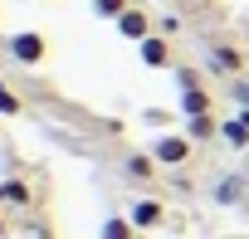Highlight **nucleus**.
<instances>
[{"instance_id": "obj_1", "label": "nucleus", "mask_w": 249, "mask_h": 239, "mask_svg": "<svg viewBox=\"0 0 249 239\" xmlns=\"http://www.w3.org/2000/svg\"><path fill=\"white\" fill-rule=\"evenodd\" d=\"M152 156L161 161V171H181V166L196 156V142H191L186 132H161V137L152 142Z\"/></svg>"}, {"instance_id": "obj_2", "label": "nucleus", "mask_w": 249, "mask_h": 239, "mask_svg": "<svg viewBox=\"0 0 249 239\" xmlns=\"http://www.w3.org/2000/svg\"><path fill=\"white\" fill-rule=\"evenodd\" d=\"M10 59L15 64H25V68H39L44 64V54H49V44H44V34L39 30H20V34H10Z\"/></svg>"}, {"instance_id": "obj_3", "label": "nucleus", "mask_w": 249, "mask_h": 239, "mask_svg": "<svg viewBox=\"0 0 249 239\" xmlns=\"http://www.w3.org/2000/svg\"><path fill=\"white\" fill-rule=\"evenodd\" d=\"M205 68H210L215 78H230V83H234V78L244 73V54H239L234 44H225V39H215V44L205 49Z\"/></svg>"}, {"instance_id": "obj_4", "label": "nucleus", "mask_w": 249, "mask_h": 239, "mask_svg": "<svg viewBox=\"0 0 249 239\" xmlns=\"http://www.w3.org/2000/svg\"><path fill=\"white\" fill-rule=\"evenodd\" d=\"M157 171H161V161L152 156V147H147V152H127V156H122V176H127L132 186H152Z\"/></svg>"}, {"instance_id": "obj_5", "label": "nucleus", "mask_w": 249, "mask_h": 239, "mask_svg": "<svg viewBox=\"0 0 249 239\" xmlns=\"http://www.w3.org/2000/svg\"><path fill=\"white\" fill-rule=\"evenodd\" d=\"M127 220L137 224V234H142V229H157V224H166V205H161L157 195H137L132 210H127Z\"/></svg>"}, {"instance_id": "obj_6", "label": "nucleus", "mask_w": 249, "mask_h": 239, "mask_svg": "<svg viewBox=\"0 0 249 239\" xmlns=\"http://www.w3.org/2000/svg\"><path fill=\"white\" fill-rule=\"evenodd\" d=\"M117 34H122V39H132V44H142L147 34H157V25H152V15H147V10H137V5H132L127 15L117 20Z\"/></svg>"}, {"instance_id": "obj_7", "label": "nucleus", "mask_w": 249, "mask_h": 239, "mask_svg": "<svg viewBox=\"0 0 249 239\" xmlns=\"http://www.w3.org/2000/svg\"><path fill=\"white\" fill-rule=\"evenodd\" d=\"M137 54H142L147 68H166V64H171V44H166V34H147V39L137 44Z\"/></svg>"}, {"instance_id": "obj_8", "label": "nucleus", "mask_w": 249, "mask_h": 239, "mask_svg": "<svg viewBox=\"0 0 249 239\" xmlns=\"http://www.w3.org/2000/svg\"><path fill=\"white\" fill-rule=\"evenodd\" d=\"M215 112V98L205 88H181V117H205Z\"/></svg>"}, {"instance_id": "obj_9", "label": "nucleus", "mask_w": 249, "mask_h": 239, "mask_svg": "<svg viewBox=\"0 0 249 239\" xmlns=\"http://www.w3.org/2000/svg\"><path fill=\"white\" fill-rule=\"evenodd\" d=\"M191 142H210V137H220V117L215 112H205V117H186V127H181Z\"/></svg>"}, {"instance_id": "obj_10", "label": "nucleus", "mask_w": 249, "mask_h": 239, "mask_svg": "<svg viewBox=\"0 0 249 239\" xmlns=\"http://www.w3.org/2000/svg\"><path fill=\"white\" fill-rule=\"evenodd\" d=\"M220 137L234 147V152H249V127L239 122V117H230V122H220Z\"/></svg>"}, {"instance_id": "obj_11", "label": "nucleus", "mask_w": 249, "mask_h": 239, "mask_svg": "<svg viewBox=\"0 0 249 239\" xmlns=\"http://www.w3.org/2000/svg\"><path fill=\"white\" fill-rule=\"evenodd\" d=\"M103 239H137V224L127 215H112V220H103Z\"/></svg>"}, {"instance_id": "obj_12", "label": "nucleus", "mask_w": 249, "mask_h": 239, "mask_svg": "<svg viewBox=\"0 0 249 239\" xmlns=\"http://www.w3.org/2000/svg\"><path fill=\"white\" fill-rule=\"evenodd\" d=\"M127 10H132V0H93V15L98 20H112V25L127 15Z\"/></svg>"}, {"instance_id": "obj_13", "label": "nucleus", "mask_w": 249, "mask_h": 239, "mask_svg": "<svg viewBox=\"0 0 249 239\" xmlns=\"http://www.w3.org/2000/svg\"><path fill=\"white\" fill-rule=\"evenodd\" d=\"M5 200H10V205H30V200H35L30 181H20V176H15V181H5Z\"/></svg>"}, {"instance_id": "obj_14", "label": "nucleus", "mask_w": 249, "mask_h": 239, "mask_svg": "<svg viewBox=\"0 0 249 239\" xmlns=\"http://www.w3.org/2000/svg\"><path fill=\"white\" fill-rule=\"evenodd\" d=\"M20 112H25V98L10 93L5 83H0V117H20Z\"/></svg>"}, {"instance_id": "obj_15", "label": "nucleus", "mask_w": 249, "mask_h": 239, "mask_svg": "<svg viewBox=\"0 0 249 239\" xmlns=\"http://www.w3.org/2000/svg\"><path fill=\"white\" fill-rule=\"evenodd\" d=\"M215 200H220V205H234V200H239V176L220 181V186H215Z\"/></svg>"}, {"instance_id": "obj_16", "label": "nucleus", "mask_w": 249, "mask_h": 239, "mask_svg": "<svg viewBox=\"0 0 249 239\" xmlns=\"http://www.w3.org/2000/svg\"><path fill=\"white\" fill-rule=\"evenodd\" d=\"M176 83H181V88H200V73H196V68H186V64H181V68H176Z\"/></svg>"}, {"instance_id": "obj_17", "label": "nucleus", "mask_w": 249, "mask_h": 239, "mask_svg": "<svg viewBox=\"0 0 249 239\" xmlns=\"http://www.w3.org/2000/svg\"><path fill=\"white\" fill-rule=\"evenodd\" d=\"M230 98H234L239 107H249V83H244V78H234V83H230Z\"/></svg>"}, {"instance_id": "obj_18", "label": "nucleus", "mask_w": 249, "mask_h": 239, "mask_svg": "<svg viewBox=\"0 0 249 239\" xmlns=\"http://www.w3.org/2000/svg\"><path fill=\"white\" fill-rule=\"evenodd\" d=\"M176 30H181L176 15H161V20H157V34H176Z\"/></svg>"}, {"instance_id": "obj_19", "label": "nucleus", "mask_w": 249, "mask_h": 239, "mask_svg": "<svg viewBox=\"0 0 249 239\" xmlns=\"http://www.w3.org/2000/svg\"><path fill=\"white\" fill-rule=\"evenodd\" d=\"M239 122H244V127H249V107H239Z\"/></svg>"}, {"instance_id": "obj_20", "label": "nucleus", "mask_w": 249, "mask_h": 239, "mask_svg": "<svg viewBox=\"0 0 249 239\" xmlns=\"http://www.w3.org/2000/svg\"><path fill=\"white\" fill-rule=\"evenodd\" d=\"M0 205H10V200H5V181H0Z\"/></svg>"}, {"instance_id": "obj_21", "label": "nucleus", "mask_w": 249, "mask_h": 239, "mask_svg": "<svg viewBox=\"0 0 249 239\" xmlns=\"http://www.w3.org/2000/svg\"><path fill=\"white\" fill-rule=\"evenodd\" d=\"M0 239H5V220H0Z\"/></svg>"}]
</instances>
